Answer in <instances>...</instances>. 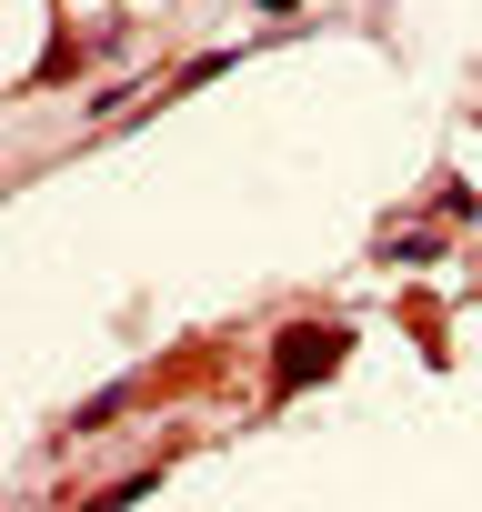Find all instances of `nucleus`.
I'll list each match as a JSON object with an SVG mask.
<instances>
[{
	"instance_id": "1",
	"label": "nucleus",
	"mask_w": 482,
	"mask_h": 512,
	"mask_svg": "<svg viewBox=\"0 0 482 512\" xmlns=\"http://www.w3.org/2000/svg\"><path fill=\"white\" fill-rule=\"evenodd\" d=\"M332 362H342V332H322V322H302V332L282 342V392H292V382H312V372H332Z\"/></svg>"
}]
</instances>
